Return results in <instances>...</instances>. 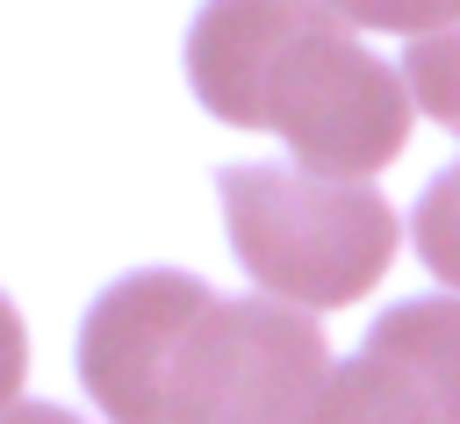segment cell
<instances>
[{
    "label": "cell",
    "instance_id": "obj_11",
    "mask_svg": "<svg viewBox=\"0 0 460 424\" xmlns=\"http://www.w3.org/2000/svg\"><path fill=\"white\" fill-rule=\"evenodd\" d=\"M0 424H79L72 410H58V402H14Z\"/></svg>",
    "mask_w": 460,
    "mask_h": 424
},
{
    "label": "cell",
    "instance_id": "obj_6",
    "mask_svg": "<svg viewBox=\"0 0 460 424\" xmlns=\"http://www.w3.org/2000/svg\"><path fill=\"white\" fill-rule=\"evenodd\" d=\"M309 424H438L431 402L410 388V374L381 352H352L345 367H331L323 395H316V417Z\"/></svg>",
    "mask_w": 460,
    "mask_h": 424
},
{
    "label": "cell",
    "instance_id": "obj_3",
    "mask_svg": "<svg viewBox=\"0 0 460 424\" xmlns=\"http://www.w3.org/2000/svg\"><path fill=\"white\" fill-rule=\"evenodd\" d=\"M323 381L331 345L309 309L273 295H216L172 359L165 424H309Z\"/></svg>",
    "mask_w": 460,
    "mask_h": 424
},
{
    "label": "cell",
    "instance_id": "obj_8",
    "mask_svg": "<svg viewBox=\"0 0 460 424\" xmlns=\"http://www.w3.org/2000/svg\"><path fill=\"white\" fill-rule=\"evenodd\" d=\"M417 259L460 295V165H446L417 201Z\"/></svg>",
    "mask_w": 460,
    "mask_h": 424
},
{
    "label": "cell",
    "instance_id": "obj_10",
    "mask_svg": "<svg viewBox=\"0 0 460 424\" xmlns=\"http://www.w3.org/2000/svg\"><path fill=\"white\" fill-rule=\"evenodd\" d=\"M22 374H29V331H22L14 302L0 295V417L14 410V395H22Z\"/></svg>",
    "mask_w": 460,
    "mask_h": 424
},
{
    "label": "cell",
    "instance_id": "obj_7",
    "mask_svg": "<svg viewBox=\"0 0 460 424\" xmlns=\"http://www.w3.org/2000/svg\"><path fill=\"white\" fill-rule=\"evenodd\" d=\"M402 86H410V101H417L431 122L460 129V22H446V29H431V36L410 43Z\"/></svg>",
    "mask_w": 460,
    "mask_h": 424
},
{
    "label": "cell",
    "instance_id": "obj_4",
    "mask_svg": "<svg viewBox=\"0 0 460 424\" xmlns=\"http://www.w3.org/2000/svg\"><path fill=\"white\" fill-rule=\"evenodd\" d=\"M216 295L194 280V273H172V266H144V273H122L93 309H86V331H79V381L86 395L108 410V424H165V381H172V359L194 331V316L208 309Z\"/></svg>",
    "mask_w": 460,
    "mask_h": 424
},
{
    "label": "cell",
    "instance_id": "obj_1",
    "mask_svg": "<svg viewBox=\"0 0 460 424\" xmlns=\"http://www.w3.org/2000/svg\"><path fill=\"white\" fill-rule=\"evenodd\" d=\"M187 79L216 122L273 129L302 172L367 180L410 144L402 72L309 0H208L187 29Z\"/></svg>",
    "mask_w": 460,
    "mask_h": 424
},
{
    "label": "cell",
    "instance_id": "obj_2",
    "mask_svg": "<svg viewBox=\"0 0 460 424\" xmlns=\"http://www.w3.org/2000/svg\"><path fill=\"white\" fill-rule=\"evenodd\" d=\"M237 266L288 309H345L395 259V208L367 180L302 165H223L216 172Z\"/></svg>",
    "mask_w": 460,
    "mask_h": 424
},
{
    "label": "cell",
    "instance_id": "obj_5",
    "mask_svg": "<svg viewBox=\"0 0 460 424\" xmlns=\"http://www.w3.org/2000/svg\"><path fill=\"white\" fill-rule=\"evenodd\" d=\"M367 352L395 359L438 424H460V295H417L374 316Z\"/></svg>",
    "mask_w": 460,
    "mask_h": 424
},
{
    "label": "cell",
    "instance_id": "obj_9",
    "mask_svg": "<svg viewBox=\"0 0 460 424\" xmlns=\"http://www.w3.org/2000/svg\"><path fill=\"white\" fill-rule=\"evenodd\" d=\"M323 14H338L345 29H388V36H431L446 22H460V0H309Z\"/></svg>",
    "mask_w": 460,
    "mask_h": 424
}]
</instances>
